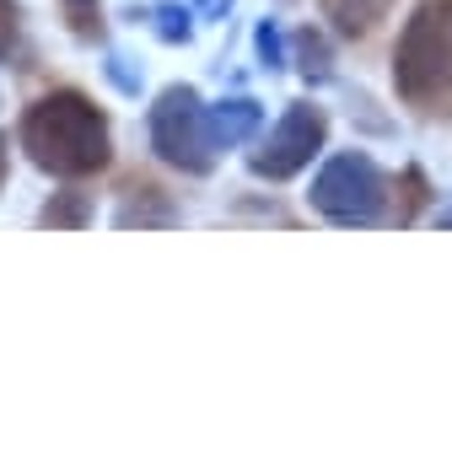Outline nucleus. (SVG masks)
<instances>
[{
  "label": "nucleus",
  "mask_w": 452,
  "mask_h": 457,
  "mask_svg": "<svg viewBox=\"0 0 452 457\" xmlns=\"http://www.w3.org/2000/svg\"><path fill=\"white\" fill-rule=\"evenodd\" d=\"M420 204H425V178H420V172L409 167V172H404V210H398V220H409V215H414Z\"/></svg>",
  "instance_id": "10"
},
{
  "label": "nucleus",
  "mask_w": 452,
  "mask_h": 457,
  "mask_svg": "<svg viewBox=\"0 0 452 457\" xmlns=\"http://www.w3.org/2000/svg\"><path fill=\"white\" fill-rule=\"evenodd\" d=\"M297 49H302V71H307V76H329V49H323L318 33H302Z\"/></svg>",
  "instance_id": "9"
},
{
  "label": "nucleus",
  "mask_w": 452,
  "mask_h": 457,
  "mask_svg": "<svg viewBox=\"0 0 452 457\" xmlns=\"http://www.w3.org/2000/svg\"><path fill=\"white\" fill-rule=\"evenodd\" d=\"M313 204L329 220H345V226L377 220L382 215V172L366 156H334L313 183Z\"/></svg>",
  "instance_id": "4"
},
{
  "label": "nucleus",
  "mask_w": 452,
  "mask_h": 457,
  "mask_svg": "<svg viewBox=\"0 0 452 457\" xmlns=\"http://www.w3.org/2000/svg\"><path fill=\"white\" fill-rule=\"evenodd\" d=\"M38 220H44V226H87V199H81V194H60V199L44 204Z\"/></svg>",
  "instance_id": "8"
},
{
  "label": "nucleus",
  "mask_w": 452,
  "mask_h": 457,
  "mask_svg": "<svg viewBox=\"0 0 452 457\" xmlns=\"http://www.w3.org/2000/svg\"><path fill=\"white\" fill-rule=\"evenodd\" d=\"M254 129H259V108H254V103H221V108L210 113L215 145H238V140H248Z\"/></svg>",
  "instance_id": "6"
},
{
  "label": "nucleus",
  "mask_w": 452,
  "mask_h": 457,
  "mask_svg": "<svg viewBox=\"0 0 452 457\" xmlns=\"http://www.w3.org/2000/svg\"><path fill=\"white\" fill-rule=\"evenodd\" d=\"M22 145L44 172L60 178H87L108 167V124L81 92H49L44 103H33L22 124Z\"/></svg>",
  "instance_id": "1"
},
{
  "label": "nucleus",
  "mask_w": 452,
  "mask_h": 457,
  "mask_svg": "<svg viewBox=\"0 0 452 457\" xmlns=\"http://www.w3.org/2000/svg\"><path fill=\"white\" fill-rule=\"evenodd\" d=\"M6 156H12V140L0 135V183H6Z\"/></svg>",
  "instance_id": "13"
},
{
  "label": "nucleus",
  "mask_w": 452,
  "mask_h": 457,
  "mask_svg": "<svg viewBox=\"0 0 452 457\" xmlns=\"http://www.w3.org/2000/svg\"><path fill=\"white\" fill-rule=\"evenodd\" d=\"M398 97L420 113H452V0L414 6L393 49Z\"/></svg>",
  "instance_id": "2"
},
{
  "label": "nucleus",
  "mask_w": 452,
  "mask_h": 457,
  "mask_svg": "<svg viewBox=\"0 0 452 457\" xmlns=\"http://www.w3.org/2000/svg\"><path fill=\"white\" fill-rule=\"evenodd\" d=\"M17 49V6L12 0H0V60Z\"/></svg>",
  "instance_id": "11"
},
{
  "label": "nucleus",
  "mask_w": 452,
  "mask_h": 457,
  "mask_svg": "<svg viewBox=\"0 0 452 457\" xmlns=\"http://www.w3.org/2000/svg\"><path fill=\"white\" fill-rule=\"evenodd\" d=\"M151 145L162 151V162H172L183 172H210L215 135H210V113L199 108V97L188 87L162 92V103L151 108Z\"/></svg>",
  "instance_id": "3"
},
{
  "label": "nucleus",
  "mask_w": 452,
  "mask_h": 457,
  "mask_svg": "<svg viewBox=\"0 0 452 457\" xmlns=\"http://www.w3.org/2000/svg\"><path fill=\"white\" fill-rule=\"evenodd\" d=\"M71 22H76V33H81V38H92V33H97V28H92L97 17H92V6H87V0H71Z\"/></svg>",
  "instance_id": "12"
},
{
  "label": "nucleus",
  "mask_w": 452,
  "mask_h": 457,
  "mask_svg": "<svg viewBox=\"0 0 452 457\" xmlns=\"http://www.w3.org/2000/svg\"><path fill=\"white\" fill-rule=\"evenodd\" d=\"M388 6H393V0H350V6L339 12L345 17V33H372L388 17Z\"/></svg>",
  "instance_id": "7"
},
{
  "label": "nucleus",
  "mask_w": 452,
  "mask_h": 457,
  "mask_svg": "<svg viewBox=\"0 0 452 457\" xmlns=\"http://www.w3.org/2000/svg\"><path fill=\"white\" fill-rule=\"evenodd\" d=\"M323 135H329V119H323L318 108L297 103V108L275 124V135L264 140V151H254V172H259V178H291V172H302V167L313 162V151L323 145Z\"/></svg>",
  "instance_id": "5"
}]
</instances>
